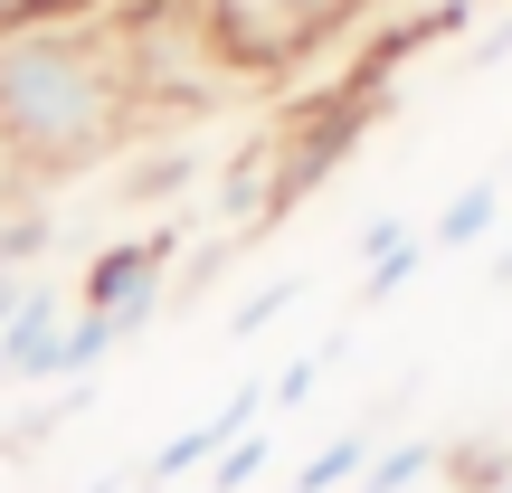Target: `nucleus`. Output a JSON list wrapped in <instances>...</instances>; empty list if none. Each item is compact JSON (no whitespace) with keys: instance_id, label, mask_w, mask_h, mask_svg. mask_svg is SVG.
<instances>
[{"instance_id":"ddd939ff","label":"nucleus","mask_w":512,"mask_h":493,"mask_svg":"<svg viewBox=\"0 0 512 493\" xmlns=\"http://www.w3.org/2000/svg\"><path fill=\"white\" fill-rule=\"evenodd\" d=\"M323 361H332V351H313V361H294L285 380H266V408H304L313 389H323Z\"/></svg>"},{"instance_id":"39448f33","label":"nucleus","mask_w":512,"mask_h":493,"mask_svg":"<svg viewBox=\"0 0 512 493\" xmlns=\"http://www.w3.org/2000/svg\"><path fill=\"white\" fill-rule=\"evenodd\" d=\"M67 294L48 285V275H29L19 285V313H10V342H0V380H19V389H48L57 380V342H67Z\"/></svg>"},{"instance_id":"6ab92c4d","label":"nucleus","mask_w":512,"mask_h":493,"mask_svg":"<svg viewBox=\"0 0 512 493\" xmlns=\"http://www.w3.org/2000/svg\"><path fill=\"white\" fill-rule=\"evenodd\" d=\"M86 493H124V475H95V484H86Z\"/></svg>"},{"instance_id":"6e6552de","label":"nucleus","mask_w":512,"mask_h":493,"mask_svg":"<svg viewBox=\"0 0 512 493\" xmlns=\"http://www.w3.org/2000/svg\"><path fill=\"white\" fill-rule=\"evenodd\" d=\"M105 351H124L114 313H67V342H57V380H95V370H105Z\"/></svg>"},{"instance_id":"f8f14e48","label":"nucleus","mask_w":512,"mask_h":493,"mask_svg":"<svg viewBox=\"0 0 512 493\" xmlns=\"http://www.w3.org/2000/svg\"><path fill=\"white\" fill-rule=\"evenodd\" d=\"M294 294H304V275H275V285H266V294H247V304H238V313H228V332H266V323H275V313H285V304H294Z\"/></svg>"},{"instance_id":"f257e3e1","label":"nucleus","mask_w":512,"mask_h":493,"mask_svg":"<svg viewBox=\"0 0 512 493\" xmlns=\"http://www.w3.org/2000/svg\"><path fill=\"white\" fill-rule=\"evenodd\" d=\"M133 124V67L124 38L86 19H19L0 29V143L19 152L29 181L86 171L124 143Z\"/></svg>"},{"instance_id":"a211bd4d","label":"nucleus","mask_w":512,"mask_h":493,"mask_svg":"<svg viewBox=\"0 0 512 493\" xmlns=\"http://www.w3.org/2000/svg\"><path fill=\"white\" fill-rule=\"evenodd\" d=\"M484 57H512V19H503V29H494V38H484Z\"/></svg>"},{"instance_id":"7ed1b4c3","label":"nucleus","mask_w":512,"mask_h":493,"mask_svg":"<svg viewBox=\"0 0 512 493\" xmlns=\"http://www.w3.org/2000/svg\"><path fill=\"white\" fill-rule=\"evenodd\" d=\"M162 266H171V228H143V238L105 247L86 266V285H76V313H114V332L133 342L162 313Z\"/></svg>"},{"instance_id":"dca6fc26","label":"nucleus","mask_w":512,"mask_h":493,"mask_svg":"<svg viewBox=\"0 0 512 493\" xmlns=\"http://www.w3.org/2000/svg\"><path fill=\"white\" fill-rule=\"evenodd\" d=\"M76 0H0V29H19V19H67Z\"/></svg>"},{"instance_id":"9b49d317","label":"nucleus","mask_w":512,"mask_h":493,"mask_svg":"<svg viewBox=\"0 0 512 493\" xmlns=\"http://www.w3.org/2000/svg\"><path fill=\"white\" fill-rule=\"evenodd\" d=\"M408 266H427V238H408V247L370 256V266H361V304H389V294L408 285Z\"/></svg>"},{"instance_id":"20e7f679","label":"nucleus","mask_w":512,"mask_h":493,"mask_svg":"<svg viewBox=\"0 0 512 493\" xmlns=\"http://www.w3.org/2000/svg\"><path fill=\"white\" fill-rule=\"evenodd\" d=\"M256 418H266V380H238V389H228L219 408H209V418H190L181 437H162V446H152V456H143V475H133V484H143V493H162V484H181L190 465L209 475V465H219V446H228V437H247Z\"/></svg>"},{"instance_id":"f03ea898","label":"nucleus","mask_w":512,"mask_h":493,"mask_svg":"<svg viewBox=\"0 0 512 493\" xmlns=\"http://www.w3.org/2000/svg\"><path fill=\"white\" fill-rule=\"evenodd\" d=\"M190 19L209 29V48H219L228 67L266 76V67L313 57L342 19H361V0H190Z\"/></svg>"},{"instance_id":"412c9836","label":"nucleus","mask_w":512,"mask_h":493,"mask_svg":"<svg viewBox=\"0 0 512 493\" xmlns=\"http://www.w3.org/2000/svg\"><path fill=\"white\" fill-rule=\"evenodd\" d=\"M494 493H512V475H503V484H494Z\"/></svg>"},{"instance_id":"0eeeda50","label":"nucleus","mask_w":512,"mask_h":493,"mask_svg":"<svg viewBox=\"0 0 512 493\" xmlns=\"http://www.w3.org/2000/svg\"><path fill=\"white\" fill-rule=\"evenodd\" d=\"M380 456L370 446V427H342V437H323L304 465H294V493H332V484H361V465Z\"/></svg>"},{"instance_id":"2eb2a0df","label":"nucleus","mask_w":512,"mask_h":493,"mask_svg":"<svg viewBox=\"0 0 512 493\" xmlns=\"http://www.w3.org/2000/svg\"><path fill=\"white\" fill-rule=\"evenodd\" d=\"M408 238H418L408 219H370V228H361V266H370V256H389V247H408Z\"/></svg>"},{"instance_id":"423d86ee","label":"nucleus","mask_w":512,"mask_h":493,"mask_svg":"<svg viewBox=\"0 0 512 493\" xmlns=\"http://www.w3.org/2000/svg\"><path fill=\"white\" fill-rule=\"evenodd\" d=\"M494 219H503V171H484V181H465L456 200H446V219L418 228V238H427V256H456V247H475Z\"/></svg>"},{"instance_id":"1a4fd4ad","label":"nucleus","mask_w":512,"mask_h":493,"mask_svg":"<svg viewBox=\"0 0 512 493\" xmlns=\"http://www.w3.org/2000/svg\"><path fill=\"white\" fill-rule=\"evenodd\" d=\"M437 465H446V446H437V437H399L389 456H370V465H361V493H408L418 475H437Z\"/></svg>"},{"instance_id":"f3484780","label":"nucleus","mask_w":512,"mask_h":493,"mask_svg":"<svg viewBox=\"0 0 512 493\" xmlns=\"http://www.w3.org/2000/svg\"><path fill=\"white\" fill-rule=\"evenodd\" d=\"M19 285H29V275H0V342H10V313H19Z\"/></svg>"},{"instance_id":"4468645a","label":"nucleus","mask_w":512,"mask_h":493,"mask_svg":"<svg viewBox=\"0 0 512 493\" xmlns=\"http://www.w3.org/2000/svg\"><path fill=\"white\" fill-rule=\"evenodd\" d=\"M29 200H38V181L19 171V152L0 143V219H10V209H29Z\"/></svg>"},{"instance_id":"9d476101","label":"nucleus","mask_w":512,"mask_h":493,"mask_svg":"<svg viewBox=\"0 0 512 493\" xmlns=\"http://www.w3.org/2000/svg\"><path fill=\"white\" fill-rule=\"evenodd\" d=\"M266 465H275V427H247V437H228V446H219V465H209V493H247Z\"/></svg>"},{"instance_id":"aec40b11","label":"nucleus","mask_w":512,"mask_h":493,"mask_svg":"<svg viewBox=\"0 0 512 493\" xmlns=\"http://www.w3.org/2000/svg\"><path fill=\"white\" fill-rule=\"evenodd\" d=\"M503 200H512V162H503Z\"/></svg>"},{"instance_id":"4be33fe9","label":"nucleus","mask_w":512,"mask_h":493,"mask_svg":"<svg viewBox=\"0 0 512 493\" xmlns=\"http://www.w3.org/2000/svg\"><path fill=\"white\" fill-rule=\"evenodd\" d=\"M503 275H512V266H503Z\"/></svg>"}]
</instances>
